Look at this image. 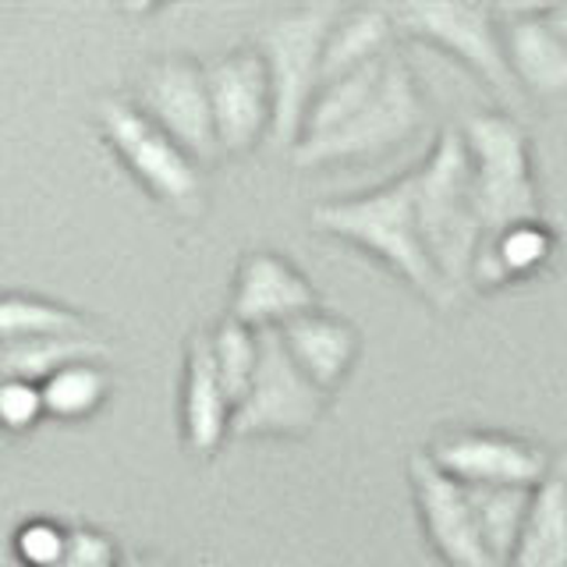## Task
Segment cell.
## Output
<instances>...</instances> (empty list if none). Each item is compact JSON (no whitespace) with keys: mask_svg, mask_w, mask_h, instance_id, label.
<instances>
[{"mask_svg":"<svg viewBox=\"0 0 567 567\" xmlns=\"http://www.w3.org/2000/svg\"><path fill=\"white\" fill-rule=\"evenodd\" d=\"M337 11H341L337 4H301L277 11L274 18H266L256 35L274 85V128L266 142L274 153L291 156L298 150L309 106L323 85V47Z\"/></svg>","mask_w":567,"mask_h":567,"instance_id":"3","label":"cell"},{"mask_svg":"<svg viewBox=\"0 0 567 567\" xmlns=\"http://www.w3.org/2000/svg\"><path fill=\"white\" fill-rule=\"evenodd\" d=\"M330 394L291 359L280 330H259V369L235 408L230 440H301L323 422Z\"/></svg>","mask_w":567,"mask_h":567,"instance_id":"7","label":"cell"},{"mask_svg":"<svg viewBox=\"0 0 567 567\" xmlns=\"http://www.w3.org/2000/svg\"><path fill=\"white\" fill-rule=\"evenodd\" d=\"M135 103L174 142H182L203 167L224 156L217 138V121H213L206 64L192 61L188 53L153 58L142 68L135 82Z\"/></svg>","mask_w":567,"mask_h":567,"instance_id":"9","label":"cell"},{"mask_svg":"<svg viewBox=\"0 0 567 567\" xmlns=\"http://www.w3.org/2000/svg\"><path fill=\"white\" fill-rule=\"evenodd\" d=\"M124 554L106 532L93 525H71V543H68V557L61 567H121Z\"/></svg>","mask_w":567,"mask_h":567,"instance_id":"27","label":"cell"},{"mask_svg":"<svg viewBox=\"0 0 567 567\" xmlns=\"http://www.w3.org/2000/svg\"><path fill=\"white\" fill-rule=\"evenodd\" d=\"M106 362V348L96 333L82 337H29V341H0V372L4 380H29L47 383L53 372H61L71 362Z\"/></svg>","mask_w":567,"mask_h":567,"instance_id":"20","label":"cell"},{"mask_svg":"<svg viewBox=\"0 0 567 567\" xmlns=\"http://www.w3.org/2000/svg\"><path fill=\"white\" fill-rule=\"evenodd\" d=\"M425 114H430V106H425L415 71L408 58H401V50H394L386 58L377 93L362 103V111L327 138L301 142L288 159L295 171H323L337 164L380 159L401 150L404 142H412L425 128Z\"/></svg>","mask_w":567,"mask_h":567,"instance_id":"5","label":"cell"},{"mask_svg":"<svg viewBox=\"0 0 567 567\" xmlns=\"http://www.w3.org/2000/svg\"><path fill=\"white\" fill-rule=\"evenodd\" d=\"M284 344H288L298 369L319 386L333 394L351 377L354 362L362 354V333L348 316H337L327 309H312L295 316L291 323L280 327Z\"/></svg>","mask_w":567,"mask_h":567,"instance_id":"16","label":"cell"},{"mask_svg":"<svg viewBox=\"0 0 567 567\" xmlns=\"http://www.w3.org/2000/svg\"><path fill=\"white\" fill-rule=\"evenodd\" d=\"M425 457L461 486L536 489L557 465V454H549L536 440L501 430H475V425L440 430L425 447Z\"/></svg>","mask_w":567,"mask_h":567,"instance_id":"10","label":"cell"},{"mask_svg":"<svg viewBox=\"0 0 567 567\" xmlns=\"http://www.w3.org/2000/svg\"><path fill=\"white\" fill-rule=\"evenodd\" d=\"M398 32L415 35L451 53L457 64H465L472 75L483 79L496 93H514L518 82L511 75L501 14L486 4L468 0H408L394 8Z\"/></svg>","mask_w":567,"mask_h":567,"instance_id":"8","label":"cell"},{"mask_svg":"<svg viewBox=\"0 0 567 567\" xmlns=\"http://www.w3.org/2000/svg\"><path fill=\"white\" fill-rule=\"evenodd\" d=\"M408 483H412L422 536L443 567H501L483 543L468 489L443 475L425 451L408 457Z\"/></svg>","mask_w":567,"mask_h":567,"instance_id":"12","label":"cell"},{"mask_svg":"<svg viewBox=\"0 0 567 567\" xmlns=\"http://www.w3.org/2000/svg\"><path fill=\"white\" fill-rule=\"evenodd\" d=\"M507 567H567V457L532 493L528 518Z\"/></svg>","mask_w":567,"mask_h":567,"instance_id":"19","label":"cell"},{"mask_svg":"<svg viewBox=\"0 0 567 567\" xmlns=\"http://www.w3.org/2000/svg\"><path fill=\"white\" fill-rule=\"evenodd\" d=\"M415 209L430 259L451 306L475 295V262L486 245L472 153L461 128H443L425 159L415 164Z\"/></svg>","mask_w":567,"mask_h":567,"instance_id":"1","label":"cell"},{"mask_svg":"<svg viewBox=\"0 0 567 567\" xmlns=\"http://www.w3.org/2000/svg\"><path fill=\"white\" fill-rule=\"evenodd\" d=\"M235 404L213 362L209 330H195L185 344L182 372V443L192 457H213L230 440Z\"/></svg>","mask_w":567,"mask_h":567,"instance_id":"15","label":"cell"},{"mask_svg":"<svg viewBox=\"0 0 567 567\" xmlns=\"http://www.w3.org/2000/svg\"><path fill=\"white\" fill-rule=\"evenodd\" d=\"M457 128L472 153L486 241L514 224L543 220V199L536 171H532V142L525 124L504 111H475Z\"/></svg>","mask_w":567,"mask_h":567,"instance_id":"6","label":"cell"},{"mask_svg":"<svg viewBox=\"0 0 567 567\" xmlns=\"http://www.w3.org/2000/svg\"><path fill=\"white\" fill-rule=\"evenodd\" d=\"M209 348H213V362H217L227 398L238 408L259 369V330L238 323L235 316H224L220 323L209 330Z\"/></svg>","mask_w":567,"mask_h":567,"instance_id":"24","label":"cell"},{"mask_svg":"<svg viewBox=\"0 0 567 567\" xmlns=\"http://www.w3.org/2000/svg\"><path fill=\"white\" fill-rule=\"evenodd\" d=\"M398 40L394 8H341L323 47V85L386 58Z\"/></svg>","mask_w":567,"mask_h":567,"instance_id":"18","label":"cell"},{"mask_svg":"<svg viewBox=\"0 0 567 567\" xmlns=\"http://www.w3.org/2000/svg\"><path fill=\"white\" fill-rule=\"evenodd\" d=\"M546 22L557 29V35L567 43V4H546Z\"/></svg>","mask_w":567,"mask_h":567,"instance_id":"28","label":"cell"},{"mask_svg":"<svg viewBox=\"0 0 567 567\" xmlns=\"http://www.w3.org/2000/svg\"><path fill=\"white\" fill-rule=\"evenodd\" d=\"M312 309H319V295L288 256L274 252V248H252L241 256L235 284H230L227 316L252 330H280L295 316Z\"/></svg>","mask_w":567,"mask_h":567,"instance_id":"13","label":"cell"},{"mask_svg":"<svg viewBox=\"0 0 567 567\" xmlns=\"http://www.w3.org/2000/svg\"><path fill=\"white\" fill-rule=\"evenodd\" d=\"M100 138L106 142L121 167L132 174V182L150 192L153 199L177 213V217L195 220L206 209V177L203 164L195 159L182 142H174L153 117L138 111L128 96H103L96 103Z\"/></svg>","mask_w":567,"mask_h":567,"instance_id":"4","label":"cell"},{"mask_svg":"<svg viewBox=\"0 0 567 567\" xmlns=\"http://www.w3.org/2000/svg\"><path fill=\"white\" fill-rule=\"evenodd\" d=\"M213 121H217L220 153L241 156L259 142H270L274 128V85L259 47H235L206 64Z\"/></svg>","mask_w":567,"mask_h":567,"instance_id":"11","label":"cell"},{"mask_svg":"<svg viewBox=\"0 0 567 567\" xmlns=\"http://www.w3.org/2000/svg\"><path fill=\"white\" fill-rule=\"evenodd\" d=\"M309 224L319 235H333L362 248L365 256L383 262L390 274L401 277L425 301H433L436 309H454L419 230L415 167L377 188L337 195V199L312 206Z\"/></svg>","mask_w":567,"mask_h":567,"instance_id":"2","label":"cell"},{"mask_svg":"<svg viewBox=\"0 0 567 567\" xmlns=\"http://www.w3.org/2000/svg\"><path fill=\"white\" fill-rule=\"evenodd\" d=\"M557 256V235L546 220L514 224L483 245L475 262V291H496L543 274Z\"/></svg>","mask_w":567,"mask_h":567,"instance_id":"17","label":"cell"},{"mask_svg":"<svg viewBox=\"0 0 567 567\" xmlns=\"http://www.w3.org/2000/svg\"><path fill=\"white\" fill-rule=\"evenodd\" d=\"M465 489L489 557L501 567H507L536 489H518V486H465Z\"/></svg>","mask_w":567,"mask_h":567,"instance_id":"21","label":"cell"},{"mask_svg":"<svg viewBox=\"0 0 567 567\" xmlns=\"http://www.w3.org/2000/svg\"><path fill=\"white\" fill-rule=\"evenodd\" d=\"M47 419L43 386L29 380H4L0 383V422L8 433H29Z\"/></svg>","mask_w":567,"mask_h":567,"instance_id":"26","label":"cell"},{"mask_svg":"<svg viewBox=\"0 0 567 567\" xmlns=\"http://www.w3.org/2000/svg\"><path fill=\"white\" fill-rule=\"evenodd\" d=\"M93 333L79 309L40 295L8 291L0 298V337L4 341H29V337H82Z\"/></svg>","mask_w":567,"mask_h":567,"instance_id":"22","label":"cell"},{"mask_svg":"<svg viewBox=\"0 0 567 567\" xmlns=\"http://www.w3.org/2000/svg\"><path fill=\"white\" fill-rule=\"evenodd\" d=\"M546 4L496 8L504 32V53L522 93L543 103L567 100V43L546 22Z\"/></svg>","mask_w":567,"mask_h":567,"instance_id":"14","label":"cell"},{"mask_svg":"<svg viewBox=\"0 0 567 567\" xmlns=\"http://www.w3.org/2000/svg\"><path fill=\"white\" fill-rule=\"evenodd\" d=\"M111 372L103 362H71L43 383L47 419L58 422H85L93 419L111 398Z\"/></svg>","mask_w":567,"mask_h":567,"instance_id":"23","label":"cell"},{"mask_svg":"<svg viewBox=\"0 0 567 567\" xmlns=\"http://www.w3.org/2000/svg\"><path fill=\"white\" fill-rule=\"evenodd\" d=\"M71 525L53 518H25L11 536V554L18 567H61L68 557Z\"/></svg>","mask_w":567,"mask_h":567,"instance_id":"25","label":"cell"},{"mask_svg":"<svg viewBox=\"0 0 567 567\" xmlns=\"http://www.w3.org/2000/svg\"><path fill=\"white\" fill-rule=\"evenodd\" d=\"M124 567H159L153 557H146V554H135V549H128V554H124Z\"/></svg>","mask_w":567,"mask_h":567,"instance_id":"29","label":"cell"}]
</instances>
